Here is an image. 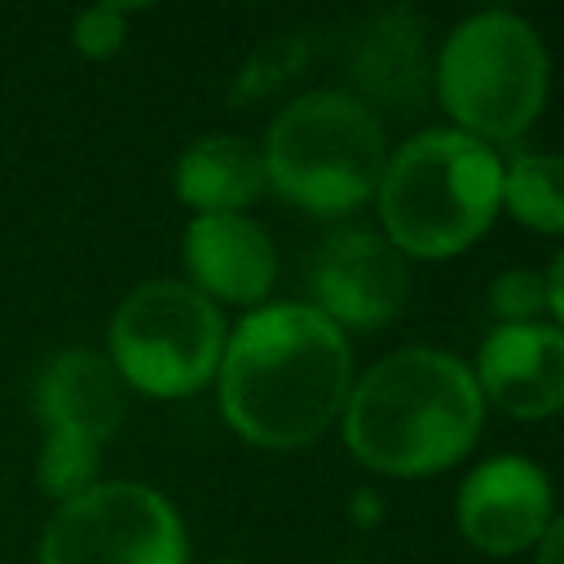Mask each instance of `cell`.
I'll return each mask as SVG.
<instances>
[{"instance_id":"1","label":"cell","mask_w":564,"mask_h":564,"mask_svg":"<svg viewBox=\"0 0 564 564\" xmlns=\"http://www.w3.org/2000/svg\"><path fill=\"white\" fill-rule=\"evenodd\" d=\"M220 410L256 445H304L322 436L348 401L352 352L344 330L300 300L247 313L220 352Z\"/></svg>"},{"instance_id":"2","label":"cell","mask_w":564,"mask_h":564,"mask_svg":"<svg viewBox=\"0 0 564 564\" xmlns=\"http://www.w3.org/2000/svg\"><path fill=\"white\" fill-rule=\"evenodd\" d=\"M480 419L485 397L454 352L397 348L348 388L344 441L375 471L423 476L463 458Z\"/></svg>"},{"instance_id":"3","label":"cell","mask_w":564,"mask_h":564,"mask_svg":"<svg viewBox=\"0 0 564 564\" xmlns=\"http://www.w3.org/2000/svg\"><path fill=\"white\" fill-rule=\"evenodd\" d=\"M502 203V159L463 128H427L392 150L379 176L383 238L405 256H454Z\"/></svg>"},{"instance_id":"4","label":"cell","mask_w":564,"mask_h":564,"mask_svg":"<svg viewBox=\"0 0 564 564\" xmlns=\"http://www.w3.org/2000/svg\"><path fill=\"white\" fill-rule=\"evenodd\" d=\"M264 176L291 203L335 216L379 189L388 150L370 106L339 88H317L282 106L264 132Z\"/></svg>"},{"instance_id":"5","label":"cell","mask_w":564,"mask_h":564,"mask_svg":"<svg viewBox=\"0 0 564 564\" xmlns=\"http://www.w3.org/2000/svg\"><path fill=\"white\" fill-rule=\"evenodd\" d=\"M546 48L542 35L511 9H480L463 18L436 62L441 106L471 137H516L533 123L546 97Z\"/></svg>"},{"instance_id":"6","label":"cell","mask_w":564,"mask_h":564,"mask_svg":"<svg viewBox=\"0 0 564 564\" xmlns=\"http://www.w3.org/2000/svg\"><path fill=\"white\" fill-rule=\"evenodd\" d=\"M225 352L220 308L189 282H141L110 317V366L150 397L198 392Z\"/></svg>"},{"instance_id":"7","label":"cell","mask_w":564,"mask_h":564,"mask_svg":"<svg viewBox=\"0 0 564 564\" xmlns=\"http://www.w3.org/2000/svg\"><path fill=\"white\" fill-rule=\"evenodd\" d=\"M176 507L141 480H97L40 533V564H185Z\"/></svg>"},{"instance_id":"8","label":"cell","mask_w":564,"mask_h":564,"mask_svg":"<svg viewBox=\"0 0 564 564\" xmlns=\"http://www.w3.org/2000/svg\"><path fill=\"white\" fill-rule=\"evenodd\" d=\"M308 286L317 295V308L344 330V326H383L401 313L410 269L405 256L375 229H335L308 269Z\"/></svg>"},{"instance_id":"9","label":"cell","mask_w":564,"mask_h":564,"mask_svg":"<svg viewBox=\"0 0 564 564\" xmlns=\"http://www.w3.org/2000/svg\"><path fill=\"white\" fill-rule=\"evenodd\" d=\"M458 529L494 555L524 551L551 524V480L520 454H494L476 463L458 489Z\"/></svg>"},{"instance_id":"10","label":"cell","mask_w":564,"mask_h":564,"mask_svg":"<svg viewBox=\"0 0 564 564\" xmlns=\"http://www.w3.org/2000/svg\"><path fill=\"white\" fill-rule=\"evenodd\" d=\"M476 388L507 414H555L564 405V330L546 322L494 326L480 339Z\"/></svg>"},{"instance_id":"11","label":"cell","mask_w":564,"mask_h":564,"mask_svg":"<svg viewBox=\"0 0 564 564\" xmlns=\"http://www.w3.org/2000/svg\"><path fill=\"white\" fill-rule=\"evenodd\" d=\"M185 269L194 278V291L207 300H234V304H256L273 286V242L269 234L242 216V212H203L185 225L181 238Z\"/></svg>"},{"instance_id":"12","label":"cell","mask_w":564,"mask_h":564,"mask_svg":"<svg viewBox=\"0 0 564 564\" xmlns=\"http://www.w3.org/2000/svg\"><path fill=\"white\" fill-rule=\"evenodd\" d=\"M35 414L44 432L106 441L123 423V379L110 366V357L93 348H66L40 370Z\"/></svg>"},{"instance_id":"13","label":"cell","mask_w":564,"mask_h":564,"mask_svg":"<svg viewBox=\"0 0 564 564\" xmlns=\"http://www.w3.org/2000/svg\"><path fill=\"white\" fill-rule=\"evenodd\" d=\"M172 185H176V198L189 203L198 216L203 212H238L269 185L264 154L247 137L212 132L181 150Z\"/></svg>"},{"instance_id":"14","label":"cell","mask_w":564,"mask_h":564,"mask_svg":"<svg viewBox=\"0 0 564 564\" xmlns=\"http://www.w3.org/2000/svg\"><path fill=\"white\" fill-rule=\"evenodd\" d=\"M352 75L370 97L410 110V101L427 84L423 22L410 9H388L375 22H366L352 44Z\"/></svg>"},{"instance_id":"15","label":"cell","mask_w":564,"mask_h":564,"mask_svg":"<svg viewBox=\"0 0 564 564\" xmlns=\"http://www.w3.org/2000/svg\"><path fill=\"white\" fill-rule=\"evenodd\" d=\"M502 203L529 229H564V154H516L502 163Z\"/></svg>"},{"instance_id":"16","label":"cell","mask_w":564,"mask_h":564,"mask_svg":"<svg viewBox=\"0 0 564 564\" xmlns=\"http://www.w3.org/2000/svg\"><path fill=\"white\" fill-rule=\"evenodd\" d=\"M97 467H101V441L75 436V432H44L40 441V458H35V480L48 498L70 502L84 489L97 485Z\"/></svg>"},{"instance_id":"17","label":"cell","mask_w":564,"mask_h":564,"mask_svg":"<svg viewBox=\"0 0 564 564\" xmlns=\"http://www.w3.org/2000/svg\"><path fill=\"white\" fill-rule=\"evenodd\" d=\"M300 57H304V40H300V35H273L269 44H260V48L247 57V66H242V75H238V84H234V97L269 93L278 79L295 75Z\"/></svg>"},{"instance_id":"18","label":"cell","mask_w":564,"mask_h":564,"mask_svg":"<svg viewBox=\"0 0 564 564\" xmlns=\"http://www.w3.org/2000/svg\"><path fill=\"white\" fill-rule=\"evenodd\" d=\"M489 304L507 322H533L546 313V278L538 269H507L489 286Z\"/></svg>"},{"instance_id":"19","label":"cell","mask_w":564,"mask_h":564,"mask_svg":"<svg viewBox=\"0 0 564 564\" xmlns=\"http://www.w3.org/2000/svg\"><path fill=\"white\" fill-rule=\"evenodd\" d=\"M128 35V4H93L75 18L70 40L84 57H110Z\"/></svg>"},{"instance_id":"20","label":"cell","mask_w":564,"mask_h":564,"mask_svg":"<svg viewBox=\"0 0 564 564\" xmlns=\"http://www.w3.org/2000/svg\"><path fill=\"white\" fill-rule=\"evenodd\" d=\"M538 564H564V516H555L538 538Z\"/></svg>"},{"instance_id":"21","label":"cell","mask_w":564,"mask_h":564,"mask_svg":"<svg viewBox=\"0 0 564 564\" xmlns=\"http://www.w3.org/2000/svg\"><path fill=\"white\" fill-rule=\"evenodd\" d=\"M542 278H546V308L560 317V330H564V251L551 260V269Z\"/></svg>"},{"instance_id":"22","label":"cell","mask_w":564,"mask_h":564,"mask_svg":"<svg viewBox=\"0 0 564 564\" xmlns=\"http://www.w3.org/2000/svg\"><path fill=\"white\" fill-rule=\"evenodd\" d=\"M352 511H357L361 520H370V516L379 511V502H375V494H370V489H357V498H352Z\"/></svg>"},{"instance_id":"23","label":"cell","mask_w":564,"mask_h":564,"mask_svg":"<svg viewBox=\"0 0 564 564\" xmlns=\"http://www.w3.org/2000/svg\"><path fill=\"white\" fill-rule=\"evenodd\" d=\"M216 564H242V560H216Z\"/></svg>"}]
</instances>
